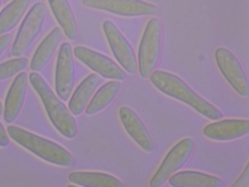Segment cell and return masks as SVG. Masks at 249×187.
Listing matches in <instances>:
<instances>
[{
  "instance_id": "obj_1",
  "label": "cell",
  "mask_w": 249,
  "mask_h": 187,
  "mask_svg": "<svg viewBox=\"0 0 249 187\" xmlns=\"http://www.w3.org/2000/svg\"><path fill=\"white\" fill-rule=\"evenodd\" d=\"M150 79L162 93L186 103L205 117L213 120L223 117V113L219 109L198 94L176 75L157 70L151 74Z\"/></svg>"
},
{
  "instance_id": "obj_2",
  "label": "cell",
  "mask_w": 249,
  "mask_h": 187,
  "mask_svg": "<svg viewBox=\"0 0 249 187\" xmlns=\"http://www.w3.org/2000/svg\"><path fill=\"white\" fill-rule=\"evenodd\" d=\"M29 78L40 96L48 115L55 128L66 138L71 139L75 137L78 131L77 123L65 104L56 96L37 73H30Z\"/></svg>"
},
{
  "instance_id": "obj_3",
  "label": "cell",
  "mask_w": 249,
  "mask_h": 187,
  "mask_svg": "<svg viewBox=\"0 0 249 187\" xmlns=\"http://www.w3.org/2000/svg\"><path fill=\"white\" fill-rule=\"evenodd\" d=\"M7 130L15 141L45 161L65 167L74 163L72 155L54 142L15 126H8Z\"/></svg>"
},
{
  "instance_id": "obj_4",
  "label": "cell",
  "mask_w": 249,
  "mask_h": 187,
  "mask_svg": "<svg viewBox=\"0 0 249 187\" xmlns=\"http://www.w3.org/2000/svg\"><path fill=\"white\" fill-rule=\"evenodd\" d=\"M161 26L157 18L148 22L140 42L138 51V65L141 76L149 77L156 68L160 56Z\"/></svg>"
},
{
  "instance_id": "obj_5",
  "label": "cell",
  "mask_w": 249,
  "mask_h": 187,
  "mask_svg": "<svg viewBox=\"0 0 249 187\" xmlns=\"http://www.w3.org/2000/svg\"><path fill=\"white\" fill-rule=\"evenodd\" d=\"M47 15L44 3H35L25 17L14 41L12 53L21 57L32 45L41 31Z\"/></svg>"
},
{
  "instance_id": "obj_6",
  "label": "cell",
  "mask_w": 249,
  "mask_h": 187,
  "mask_svg": "<svg viewBox=\"0 0 249 187\" xmlns=\"http://www.w3.org/2000/svg\"><path fill=\"white\" fill-rule=\"evenodd\" d=\"M194 141L187 137L178 142L167 153L150 180V186L160 187L188 161L194 149Z\"/></svg>"
},
{
  "instance_id": "obj_7",
  "label": "cell",
  "mask_w": 249,
  "mask_h": 187,
  "mask_svg": "<svg viewBox=\"0 0 249 187\" xmlns=\"http://www.w3.org/2000/svg\"><path fill=\"white\" fill-rule=\"evenodd\" d=\"M217 65L229 83L240 95H249V83L247 76L239 60L228 49L217 48L215 52Z\"/></svg>"
},
{
  "instance_id": "obj_8",
  "label": "cell",
  "mask_w": 249,
  "mask_h": 187,
  "mask_svg": "<svg viewBox=\"0 0 249 187\" xmlns=\"http://www.w3.org/2000/svg\"><path fill=\"white\" fill-rule=\"evenodd\" d=\"M82 2L89 8L125 17L153 15L159 12L156 5L142 0H82Z\"/></svg>"
},
{
  "instance_id": "obj_9",
  "label": "cell",
  "mask_w": 249,
  "mask_h": 187,
  "mask_svg": "<svg viewBox=\"0 0 249 187\" xmlns=\"http://www.w3.org/2000/svg\"><path fill=\"white\" fill-rule=\"evenodd\" d=\"M103 29L116 60L127 72L135 74L137 70V62L130 43L112 21H105Z\"/></svg>"
},
{
  "instance_id": "obj_10",
  "label": "cell",
  "mask_w": 249,
  "mask_h": 187,
  "mask_svg": "<svg viewBox=\"0 0 249 187\" xmlns=\"http://www.w3.org/2000/svg\"><path fill=\"white\" fill-rule=\"evenodd\" d=\"M75 80V68L71 46L68 42L60 46L55 71V89L57 95L67 101L73 88Z\"/></svg>"
},
{
  "instance_id": "obj_11",
  "label": "cell",
  "mask_w": 249,
  "mask_h": 187,
  "mask_svg": "<svg viewBox=\"0 0 249 187\" xmlns=\"http://www.w3.org/2000/svg\"><path fill=\"white\" fill-rule=\"evenodd\" d=\"M73 54L80 61L105 78L123 81L126 77V73L104 55L83 46L74 47Z\"/></svg>"
},
{
  "instance_id": "obj_12",
  "label": "cell",
  "mask_w": 249,
  "mask_h": 187,
  "mask_svg": "<svg viewBox=\"0 0 249 187\" xmlns=\"http://www.w3.org/2000/svg\"><path fill=\"white\" fill-rule=\"evenodd\" d=\"M119 116L125 131L133 140L147 152H152L155 144L145 124L138 114L131 108L122 107Z\"/></svg>"
},
{
  "instance_id": "obj_13",
  "label": "cell",
  "mask_w": 249,
  "mask_h": 187,
  "mask_svg": "<svg viewBox=\"0 0 249 187\" xmlns=\"http://www.w3.org/2000/svg\"><path fill=\"white\" fill-rule=\"evenodd\" d=\"M248 119H228L213 122L203 129L207 137L217 141H228L242 137L249 133Z\"/></svg>"
},
{
  "instance_id": "obj_14",
  "label": "cell",
  "mask_w": 249,
  "mask_h": 187,
  "mask_svg": "<svg viewBox=\"0 0 249 187\" xmlns=\"http://www.w3.org/2000/svg\"><path fill=\"white\" fill-rule=\"evenodd\" d=\"M28 80L27 73L22 72L13 81L5 101L3 117L6 122H13L20 113L26 95Z\"/></svg>"
},
{
  "instance_id": "obj_15",
  "label": "cell",
  "mask_w": 249,
  "mask_h": 187,
  "mask_svg": "<svg viewBox=\"0 0 249 187\" xmlns=\"http://www.w3.org/2000/svg\"><path fill=\"white\" fill-rule=\"evenodd\" d=\"M170 185L174 187H222L223 181L220 178L193 170H184L172 175Z\"/></svg>"
},
{
  "instance_id": "obj_16",
  "label": "cell",
  "mask_w": 249,
  "mask_h": 187,
  "mask_svg": "<svg viewBox=\"0 0 249 187\" xmlns=\"http://www.w3.org/2000/svg\"><path fill=\"white\" fill-rule=\"evenodd\" d=\"M63 37V32L55 27L42 41L35 53L31 62V69L34 72L43 69L50 61Z\"/></svg>"
},
{
  "instance_id": "obj_17",
  "label": "cell",
  "mask_w": 249,
  "mask_h": 187,
  "mask_svg": "<svg viewBox=\"0 0 249 187\" xmlns=\"http://www.w3.org/2000/svg\"><path fill=\"white\" fill-rule=\"evenodd\" d=\"M101 81L98 75L90 74L80 83L69 103V108L72 114L76 116L83 112Z\"/></svg>"
},
{
  "instance_id": "obj_18",
  "label": "cell",
  "mask_w": 249,
  "mask_h": 187,
  "mask_svg": "<svg viewBox=\"0 0 249 187\" xmlns=\"http://www.w3.org/2000/svg\"><path fill=\"white\" fill-rule=\"evenodd\" d=\"M51 10L66 36L71 40L78 36L77 23L68 0H48Z\"/></svg>"
},
{
  "instance_id": "obj_19",
  "label": "cell",
  "mask_w": 249,
  "mask_h": 187,
  "mask_svg": "<svg viewBox=\"0 0 249 187\" xmlns=\"http://www.w3.org/2000/svg\"><path fill=\"white\" fill-rule=\"evenodd\" d=\"M69 181L85 187H123V183L116 177L105 173L74 171L68 176Z\"/></svg>"
},
{
  "instance_id": "obj_20",
  "label": "cell",
  "mask_w": 249,
  "mask_h": 187,
  "mask_svg": "<svg viewBox=\"0 0 249 187\" xmlns=\"http://www.w3.org/2000/svg\"><path fill=\"white\" fill-rule=\"evenodd\" d=\"M31 0H13L0 13V36L13 29L22 19Z\"/></svg>"
},
{
  "instance_id": "obj_21",
  "label": "cell",
  "mask_w": 249,
  "mask_h": 187,
  "mask_svg": "<svg viewBox=\"0 0 249 187\" xmlns=\"http://www.w3.org/2000/svg\"><path fill=\"white\" fill-rule=\"evenodd\" d=\"M121 87V83L115 80L102 86L88 105L85 111L86 113L91 115L104 109L113 101Z\"/></svg>"
},
{
  "instance_id": "obj_22",
  "label": "cell",
  "mask_w": 249,
  "mask_h": 187,
  "mask_svg": "<svg viewBox=\"0 0 249 187\" xmlns=\"http://www.w3.org/2000/svg\"><path fill=\"white\" fill-rule=\"evenodd\" d=\"M28 64V59L22 57H17L0 64V81L18 74L26 68Z\"/></svg>"
},
{
  "instance_id": "obj_23",
  "label": "cell",
  "mask_w": 249,
  "mask_h": 187,
  "mask_svg": "<svg viewBox=\"0 0 249 187\" xmlns=\"http://www.w3.org/2000/svg\"><path fill=\"white\" fill-rule=\"evenodd\" d=\"M249 185V166L247 164L241 174L231 185L232 187H248Z\"/></svg>"
},
{
  "instance_id": "obj_24",
  "label": "cell",
  "mask_w": 249,
  "mask_h": 187,
  "mask_svg": "<svg viewBox=\"0 0 249 187\" xmlns=\"http://www.w3.org/2000/svg\"><path fill=\"white\" fill-rule=\"evenodd\" d=\"M12 41V36L6 34L0 36V57L3 54Z\"/></svg>"
},
{
  "instance_id": "obj_25",
  "label": "cell",
  "mask_w": 249,
  "mask_h": 187,
  "mask_svg": "<svg viewBox=\"0 0 249 187\" xmlns=\"http://www.w3.org/2000/svg\"><path fill=\"white\" fill-rule=\"evenodd\" d=\"M9 143V140L7 134L1 123L0 122V146L7 147Z\"/></svg>"
},
{
  "instance_id": "obj_26",
  "label": "cell",
  "mask_w": 249,
  "mask_h": 187,
  "mask_svg": "<svg viewBox=\"0 0 249 187\" xmlns=\"http://www.w3.org/2000/svg\"><path fill=\"white\" fill-rule=\"evenodd\" d=\"M3 112V106L2 104L0 101V115L2 114Z\"/></svg>"
},
{
  "instance_id": "obj_27",
  "label": "cell",
  "mask_w": 249,
  "mask_h": 187,
  "mask_svg": "<svg viewBox=\"0 0 249 187\" xmlns=\"http://www.w3.org/2000/svg\"><path fill=\"white\" fill-rule=\"evenodd\" d=\"M1 4H2V0H0V8L1 6Z\"/></svg>"
},
{
  "instance_id": "obj_28",
  "label": "cell",
  "mask_w": 249,
  "mask_h": 187,
  "mask_svg": "<svg viewBox=\"0 0 249 187\" xmlns=\"http://www.w3.org/2000/svg\"><path fill=\"white\" fill-rule=\"evenodd\" d=\"M7 0V1H9V0Z\"/></svg>"
}]
</instances>
